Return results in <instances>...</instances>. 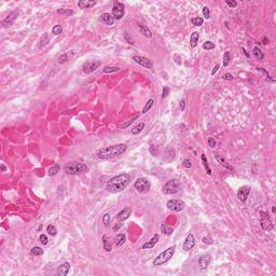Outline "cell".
Returning <instances> with one entry per match:
<instances>
[{
  "label": "cell",
  "instance_id": "1",
  "mask_svg": "<svg viewBox=\"0 0 276 276\" xmlns=\"http://www.w3.org/2000/svg\"><path fill=\"white\" fill-rule=\"evenodd\" d=\"M132 180V176L126 173L117 175L114 177L110 178L106 183V190L110 193H119L126 189Z\"/></svg>",
  "mask_w": 276,
  "mask_h": 276
},
{
  "label": "cell",
  "instance_id": "2",
  "mask_svg": "<svg viewBox=\"0 0 276 276\" xmlns=\"http://www.w3.org/2000/svg\"><path fill=\"white\" fill-rule=\"evenodd\" d=\"M126 145L124 144H118L113 145V146L105 147V148H100L96 151V155L97 158L100 160H111L114 159L119 155H122L125 151H126Z\"/></svg>",
  "mask_w": 276,
  "mask_h": 276
},
{
  "label": "cell",
  "instance_id": "3",
  "mask_svg": "<svg viewBox=\"0 0 276 276\" xmlns=\"http://www.w3.org/2000/svg\"><path fill=\"white\" fill-rule=\"evenodd\" d=\"M89 172V166L81 162H70L64 166V173L67 175H81Z\"/></svg>",
  "mask_w": 276,
  "mask_h": 276
},
{
  "label": "cell",
  "instance_id": "4",
  "mask_svg": "<svg viewBox=\"0 0 276 276\" xmlns=\"http://www.w3.org/2000/svg\"><path fill=\"white\" fill-rule=\"evenodd\" d=\"M175 249H176V247H175V246H172V247L167 248L166 250L162 251V252H161L160 255H158V257L153 260V265H154V266H160V265H163V264H165V263H167V262L173 258V256H174Z\"/></svg>",
  "mask_w": 276,
  "mask_h": 276
},
{
  "label": "cell",
  "instance_id": "5",
  "mask_svg": "<svg viewBox=\"0 0 276 276\" xmlns=\"http://www.w3.org/2000/svg\"><path fill=\"white\" fill-rule=\"evenodd\" d=\"M179 189H180V184H179L178 180L170 179V180L166 181V182L164 183L163 188H162V192L166 195H173L178 193Z\"/></svg>",
  "mask_w": 276,
  "mask_h": 276
},
{
  "label": "cell",
  "instance_id": "6",
  "mask_svg": "<svg viewBox=\"0 0 276 276\" xmlns=\"http://www.w3.org/2000/svg\"><path fill=\"white\" fill-rule=\"evenodd\" d=\"M124 14H125V6L123 3L116 0L113 2V7H112V13L111 15L113 16L114 21H120L121 18H123Z\"/></svg>",
  "mask_w": 276,
  "mask_h": 276
},
{
  "label": "cell",
  "instance_id": "7",
  "mask_svg": "<svg viewBox=\"0 0 276 276\" xmlns=\"http://www.w3.org/2000/svg\"><path fill=\"white\" fill-rule=\"evenodd\" d=\"M134 187H135V189L139 193H146L151 188V183H150V181L147 178L140 177L138 178V179H136L135 183H134Z\"/></svg>",
  "mask_w": 276,
  "mask_h": 276
},
{
  "label": "cell",
  "instance_id": "8",
  "mask_svg": "<svg viewBox=\"0 0 276 276\" xmlns=\"http://www.w3.org/2000/svg\"><path fill=\"white\" fill-rule=\"evenodd\" d=\"M260 224H261V228L264 230V231H271L273 230L274 225L272 220H271L270 216H269L268 213L265 211H260Z\"/></svg>",
  "mask_w": 276,
  "mask_h": 276
},
{
  "label": "cell",
  "instance_id": "9",
  "mask_svg": "<svg viewBox=\"0 0 276 276\" xmlns=\"http://www.w3.org/2000/svg\"><path fill=\"white\" fill-rule=\"evenodd\" d=\"M166 207L172 211H181L184 209L186 204L181 200H169L166 203Z\"/></svg>",
  "mask_w": 276,
  "mask_h": 276
},
{
  "label": "cell",
  "instance_id": "10",
  "mask_svg": "<svg viewBox=\"0 0 276 276\" xmlns=\"http://www.w3.org/2000/svg\"><path fill=\"white\" fill-rule=\"evenodd\" d=\"M132 59L135 63H137L138 65L142 66V67L147 68V69H153V63L148 59L145 56H140V55H134L132 57Z\"/></svg>",
  "mask_w": 276,
  "mask_h": 276
},
{
  "label": "cell",
  "instance_id": "11",
  "mask_svg": "<svg viewBox=\"0 0 276 276\" xmlns=\"http://www.w3.org/2000/svg\"><path fill=\"white\" fill-rule=\"evenodd\" d=\"M102 65V62L100 61H94V62H86L83 64V72L86 73V75H90V73L94 72L96 69H98L99 66Z\"/></svg>",
  "mask_w": 276,
  "mask_h": 276
},
{
  "label": "cell",
  "instance_id": "12",
  "mask_svg": "<svg viewBox=\"0 0 276 276\" xmlns=\"http://www.w3.org/2000/svg\"><path fill=\"white\" fill-rule=\"evenodd\" d=\"M250 187L249 186H243L241 187L238 191H237V199L242 202V203H245L247 201L248 196H249V193H250Z\"/></svg>",
  "mask_w": 276,
  "mask_h": 276
},
{
  "label": "cell",
  "instance_id": "13",
  "mask_svg": "<svg viewBox=\"0 0 276 276\" xmlns=\"http://www.w3.org/2000/svg\"><path fill=\"white\" fill-rule=\"evenodd\" d=\"M195 246V237L193 234H188L187 237L183 241V250L184 251H190L192 248Z\"/></svg>",
  "mask_w": 276,
  "mask_h": 276
},
{
  "label": "cell",
  "instance_id": "14",
  "mask_svg": "<svg viewBox=\"0 0 276 276\" xmlns=\"http://www.w3.org/2000/svg\"><path fill=\"white\" fill-rule=\"evenodd\" d=\"M17 15H18V12L17 11L10 12V13L6 16V18L2 21V25L4 26V27H10V26L13 24V22L15 21V18L17 17Z\"/></svg>",
  "mask_w": 276,
  "mask_h": 276
},
{
  "label": "cell",
  "instance_id": "15",
  "mask_svg": "<svg viewBox=\"0 0 276 276\" xmlns=\"http://www.w3.org/2000/svg\"><path fill=\"white\" fill-rule=\"evenodd\" d=\"M211 261V256L210 255H203L199 259V266H200L201 270H206L207 266L209 265Z\"/></svg>",
  "mask_w": 276,
  "mask_h": 276
},
{
  "label": "cell",
  "instance_id": "16",
  "mask_svg": "<svg viewBox=\"0 0 276 276\" xmlns=\"http://www.w3.org/2000/svg\"><path fill=\"white\" fill-rule=\"evenodd\" d=\"M131 214H132V209H131L130 207H124V208L117 215V219H118L119 221H125V220H127L130 218Z\"/></svg>",
  "mask_w": 276,
  "mask_h": 276
},
{
  "label": "cell",
  "instance_id": "17",
  "mask_svg": "<svg viewBox=\"0 0 276 276\" xmlns=\"http://www.w3.org/2000/svg\"><path fill=\"white\" fill-rule=\"evenodd\" d=\"M99 21L103 23V24H106L108 26H112L113 23H114V18L110 13H103L99 17Z\"/></svg>",
  "mask_w": 276,
  "mask_h": 276
},
{
  "label": "cell",
  "instance_id": "18",
  "mask_svg": "<svg viewBox=\"0 0 276 276\" xmlns=\"http://www.w3.org/2000/svg\"><path fill=\"white\" fill-rule=\"evenodd\" d=\"M159 240H160V235H159V234H154L152 236V238H151L149 242L145 243L144 245L141 246V248H142V249H151V248H153L156 245V243L159 242Z\"/></svg>",
  "mask_w": 276,
  "mask_h": 276
},
{
  "label": "cell",
  "instance_id": "19",
  "mask_svg": "<svg viewBox=\"0 0 276 276\" xmlns=\"http://www.w3.org/2000/svg\"><path fill=\"white\" fill-rule=\"evenodd\" d=\"M69 270H70V264L69 262H64L62 264L59 265L58 269H57V275L59 276H66L69 273Z\"/></svg>",
  "mask_w": 276,
  "mask_h": 276
},
{
  "label": "cell",
  "instance_id": "20",
  "mask_svg": "<svg viewBox=\"0 0 276 276\" xmlns=\"http://www.w3.org/2000/svg\"><path fill=\"white\" fill-rule=\"evenodd\" d=\"M215 159H216L218 163H219L221 166L224 167V168L229 169V170H234L233 166H232L231 164H229V162H227V161H225L224 159H223L220 154H216V153H215Z\"/></svg>",
  "mask_w": 276,
  "mask_h": 276
},
{
  "label": "cell",
  "instance_id": "21",
  "mask_svg": "<svg viewBox=\"0 0 276 276\" xmlns=\"http://www.w3.org/2000/svg\"><path fill=\"white\" fill-rule=\"evenodd\" d=\"M113 242L116 243L117 247H121L124 243L126 242V235L123 233L117 234L116 236H114V238H113Z\"/></svg>",
  "mask_w": 276,
  "mask_h": 276
},
{
  "label": "cell",
  "instance_id": "22",
  "mask_svg": "<svg viewBox=\"0 0 276 276\" xmlns=\"http://www.w3.org/2000/svg\"><path fill=\"white\" fill-rule=\"evenodd\" d=\"M95 4L96 2L93 1V0H81V1L78 2V7L80 9H90L95 6Z\"/></svg>",
  "mask_w": 276,
  "mask_h": 276
},
{
  "label": "cell",
  "instance_id": "23",
  "mask_svg": "<svg viewBox=\"0 0 276 276\" xmlns=\"http://www.w3.org/2000/svg\"><path fill=\"white\" fill-rule=\"evenodd\" d=\"M138 28H139V30H140L141 35H144L145 37H147V38H152V32H151V30H150L147 26H145L144 24H138Z\"/></svg>",
  "mask_w": 276,
  "mask_h": 276
},
{
  "label": "cell",
  "instance_id": "24",
  "mask_svg": "<svg viewBox=\"0 0 276 276\" xmlns=\"http://www.w3.org/2000/svg\"><path fill=\"white\" fill-rule=\"evenodd\" d=\"M50 43V36L48 34H44L41 38H40L39 42H38V48L39 49H43L44 46Z\"/></svg>",
  "mask_w": 276,
  "mask_h": 276
},
{
  "label": "cell",
  "instance_id": "25",
  "mask_svg": "<svg viewBox=\"0 0 276 276\" xmlns=\"http://www.w3.org/2000/svg\"><path fill=\"white\" fill-rule=\"evenodd\" d=\"M199 39H200L199 32H197V31H193L191 34V36H190V45H191L192 48H195V46H196L197 43H199Z\"/></svg>",
  "mask_w": 276,
  "mask_h": 276
},
{
  "label": "cell",
  "instance_id": "26",
  "mask_svg": "<svg viewBox=\"0 0 276 276\" xmlns=\"http://www.w3.org/2000/svg\"><path fill=\"white\" fill-rule=\"evenodd\" d=\"M252 55H254V57L257 61H262V59L264 58V54H263V52H262L258 46H255L254 48V50H252Z\"/></svg>",
  "mask_w": 276,
  "mask_h": 276
},
{
  "label": "cell",
  "instance_id": "27",
  "mask_svg": "<svg viewBox=\"0 0 276 276\" xmlns=\"http://www.w3.org/2000/svg\"><path fill=\"white\" fill-rule=\"evenodd\" d=\"M103 245H104V250H106L107 252H110V251L112 250V245H111V243L109 242V240H108V237L106 235L103 236Z\"/></svg>",
  "mask_w": 276,
  "mask_h": 276
},
{
  "label": "cell",
  "instance_id": "28",
  "mask_svg": "<svg viewBox=\"0 0 276 276\" xmlns=\"http://www.w3.org/2000/svg\"><path fill=\"white\" fill-rule=\"evenodd\" d=\"M161 232L163 234H165V235H172L173 232H174V228L163 223V224L161 225Z\"/></svg>",
  "mask_w": 276,
  "mask_h": 276
},
{
  "label": "cell",
  "instance_id": "29",
  "mask_svg": "<svg viewBox=\"0 0 276 276\" xmlns=\"http://www.w3.org/2000/svg\"><path fill=\"white\" fill-rule=\"evenodd\" d=\"M257 71H258V72L263 73V75H264V77H265V80H266V81H269L270 83H275V80L271 78V76L269 75V72H268L266 70H265L264 68L258 67V68H257Z\"/></svg>",
  "mask_w": 276,
  "mask_h": 276
},
{
  "label": "cell",
  "instance_id": "30",
  "mask_svg": "<svg viewBox=\"0 0 276 276\" xmlns=\"http://www.w3.org/2000/svg\"><path fill=\"white\" fill-rule=\"evenodd\" d=\"M201 160H202V163H203V165H204V167H205L207 174L210 176V175H211V169H210V167H209V165H208V162H207V158H206L205 153H202V155H201Z\"/></svg>",
  "mask_w": 276,
  "mask_h": 276
},
{
  "label": "cell",
  "instance_id": "31",
  "mask_svg": "<svg viewBox=\"0 0 276 276\" xmlns=\"http://www.w3.org/2000/svg\"><path fill=\"white\" fill-rule=\"evenodd\" d=\"M59 170H61V164H54L53 166L49 169V176H55V175L58 174Z\"/></svg>",
  "mask_w": 276,
  "mask_h": 276
},
{
  "label": "cell",
  "instance_id": "32",
  "mask_svg": "<svg viewBox=\"0 0 276 276\" xmlns=\"http://www.w3.org/2000/svg\"><path fill=\"white\" fill-rule=\"evenodd\" d=\"M57 13L59 15H64V16H71V15L75 14V11L70 10V9H58Z\"/></svg>",
  "mask_w": 276,
  "mask_h": 276
},
{
  "label": "cell",
  "instance_id": "33",
  "mask_svg": "<svg viewBox=\"0 0 276 276\" xmlns=\"http://www.w3.org/2000/svg\"><path fill=\"white\" fill-rule=\"evenodd\" d=\"M138 118H139V114H138V116L133 117L132 119H130V120H127L126 122H124V123H122L121 125H120V127H121L122 130H124V128H127V127L130 126V125H132V124L134 123V122H135Z\"/></svg>",
  "mask_w": 276,
  "mask_h": 276
},
{
  "label": "cell",
  "instance_id": "34",
  "mask_svg": "<svg viewBox=\"0 0 276 276\" xmlns=\"http://www.w3.org/2000/svg\"><path fill=\"white\" fill-rule=\"evenodd\" d=\"M30 254L35 257H40L43 255V249L41 247H39V246H35L34 248H31Z\"/></svg>",
  "mask_w": 276,
  "mask_h": 276
},
{
  "label": "cell",
  "instance_id": "35",
  "mask_svg": "<svg viewBox=\"0 0 276 276\" xmlns=\"http://www.w3.org/2000/svg\"><path fill=\"white\" fill-rule=\"evenodd\" d=\"M144 128H145V123H139L138 125L133 127V130L131 131V133H132L133 135H137V134H139Z\"/></svg>",
  "mask_w": 276,
  "mask_h": 276
},
{
  "label": "cell",
  "instance_id": "36",
  "mask_svg": "<svg viewBox=\"0 0 276 276\" xmlns=\"http://www.w3.org/2000/svg\"><path fill=\"white\" fill-rule=\"evenodd\" d=\"M121 70V68L120 67H111V66H106V67H104V69H103V71H104L105 73H111V72H118V71Z\"/></svg>",
  "mask_w": 276,
  "mask_h": 276
},
{
  "label": "cell",
  "instance_id": "37",
  "mask_svg": "<svg viewBox=\"0 0 276 276\" xmlns=\"http://www.w3.org/2000/svg\"><path fill=\"white\" fill-rule=\"evenodd\" d=\"M153 105H154V100H153L152 98L149 99V100L147 102V104L145 105L144 109H142V113H147V112H148V111H149V110L153 107Z\"/></svg>",
  "mask_w": 276,
  "mask_h": 276
},
{
  "label": "cell",
  "instance_id": "38",
  "mask_svg": "<svg viewBox=\"0 0 276 276\" xmlns=\"http://www.w3.org/2000/svg\"><path fill=\"white\" fill-rule=\"evenodd\" d=\"M215 48H216V44H215L214 42H211V41H205V42L203 43V49L206 50V51L214 50Z\"/></svg>",
  "mask_w": 276,
  "mask_h": 276
},
{
  "label": "cell",
  "instance_id": "39",
  "mask_svg": "<svg viewBox=\"0 0 276 276\" xmlns=\"http://www.w3.org/2000/svg\"><path fill=\"white\" fill-rule=\"evenodd\" d=\"M191 23L193 24L194 26H196V27H200V26H202L204 24V20L202 18V17H194V18H192L191 20Z\"/></svg>",
  "mask_w": 276,
  "mask_h": 276
},
{
  "label": "cell",
  "instance_id": "40",
  "mask_svg": "<svg viewBox=\"0 0 276 276\" xmlns=\"http://www.w3.org/2000/svg\"><path fill=\"white\" fill-rule=\"evenodd\" d=\"M46 232H48V234L49 235H51V236H55V235L57 234L56 228L52 224H49L48 227H46Z\"/></svg>",
  "mask_w": 276,
  "mask_h": 276
},
{
  "label": "cell",
  "instance_id": "41",
  "mask_svg": "<svg viewBox=\"0 0 276 276\" xmlns=\"http://www.w3.org/2000/svg\"><path fill=\"white\" fill-rule=\"evenodd\" d=\"M63 32V26L62 25H55L52 28V34L55 35V36H58Z\"/></svg>",
  "mask_w": 276,
  "mask_h": 276
},
{
  "label": "cell",
  "instance_id": "42",
  "mask_svg": "<svg viewBox=\"0 0 276 276\" xmlns=\"http://www.w3.org/2000/svg\"><path fill=\"white\" fill-rule=\"evenodd\" d=\"M67 61H69V55H68L67 53H64L58 57V61H57V62H58V64H65Z\"/></svg>",
  "mask_w": 276,
  "mask_h": 276
},
{
  "label": "cell",
  "instance_id": "43",
  "mask_svg": "<svg viewBox=\"0 0 276 276\" xmlns=\"http://www.w3.org/2000/svg\"><path fill=\"white\" fill-rule=\"evenodd\" d=\"M230 58H231V55H230V52H225L224 55H223V66L227 67L230 63Z\"/></svg>",
  "mask_w": 276,
  "mask_h": 276
},
{
  "label": "cell",
  "instance_id": "44",
  "mask_svg": "<svg viewBox=\"0 0 276 276\" xmlns=\"http://www.w3.org/2000/svg\"><path fill=\"white\" fill-rule=\"evenodd\" d=\"M123 36H124V39L126 40V42H127V43H130L131 45H134V44H135V42H134V40L132 39V37H131L130 35H128V32H127V31H124Z\"/></svg>",
  "mask_w": 276,
  "mask_h": 276
},
{
  "label": "cell",
  "instance_id": "45",
  "mask_svg": "<svg viewBox=\"0 0 276 276\" xmlns=\"http://www.w3.org/2000/svg\"><path fill=\"white\" fill-rule=\"evenodd\" d=\"M39 241H40V243L42 244V245H46L49 243V240H48V236L45 235V234H40V236H39Z\"/></svg>",
  "mask_w": 276,
  "mask_h": 276
},
{
  "label": "cell",
  "instance_id": "46",
  "mask_svg": "<svg viewBox=\"0 0 276 276\" xmlns=\"http://www.w3.org/2000/svg\"><path fill=\"white\" fill-rule=\"evenodd\" d=\"M103 222H104L105 227L107 228L108 225H109V222H110V215L109 214H105L104 217H103Z\"/></svg>",
  "mask_w": 276,
  "mask_h": 276
},
{
  "label": "cell",
  "instance_id": "47",
  "mask_svg": "<svg viewBox=\"0 0 276 276\" xmlns=\"http://www.w3.org/2000/svg\"><path fill=\"white\" fill-rule=\"evenodd\" d=\"M203 15H204V17H205V18H207V20H208L209 17H210V11H209L208 7L205 6L203 8Z\"/></svg>",
  "mask_w": 276,
  "mask_h": 276
},
{
  "label": "cell",
  "instance_id": "48",
  "mask_svg": "<svg viewBox=\"0 0 276 276\" xmlns=\"http://www.w3.org/2000/svg\"><path fill=\"white\" fill-rule=\"evenodd\" d=\"M182 166L184 167V168H191V167H192V163H191V161H190L189 159H186V160H183V162H182Z\"/></svg>",
  "mask_w": 276,
  "mask_h": 276
},
{
  "label": "cell",
  "instance_id": "49",
  "mask_svg": "<svg viewBox=\"0 0 276 276\" xmlns=\"http://www.w3.org/2000/svg\"><path fill=\"white\" fill-rule=\"evenodd\" d=\"M225 3H227V6L230 7L231 9H235L237 7V2L236 1H230V0H225Z\"/></svg>",
  "mask_w": 276,
  "mask_h": 276
},
{
  "label": "cell",
  "instance_id": "50",
  "mask_svg": "<svg viewBox=\"0 0 276 276\" xmlns=\"http://www.w3.org/2000/svg\"><path fill=\"white\" fill-rule=\"evenodd\" d=\"M222 78L224 80H228V81H232V80L234 79V76L232 75V73L228 72V73H224V75L222 76Z\"/></svg>",
  "mask_w": 276,
  "mask_h": 276
},
{
  "label": "cell",
  "instance_id": "51",
  "mask_svg": "<svg viewBox=\"0 0 276 276\" xmlns=\"http://www.w3.org/2000/svg\"><path fill=\"white\" fill-rule=\"evenodd\" d=\"M169 94V87L168 86H164L163 87V93H162V98H165L167 97Z\"/></svg>",
  "mask_w": 276,
  "mask_h": 276
},
{
  "label": "cell",
  "instance_id": "52",
  "mask_svg": "<svg viewBox=\"0 0 276 276\" xmlns=\"http://www.w3.org/2000/svg\"><path fill=\"white\" fill-rule=\"evenodd\" d=\"M207 142H208V146L210 147V148H215V147H216V140H215L213 137H209Z\"/></svg>",
  "mask_w": 276,
  "mask_h": 276
},
{
  "label": "cell",
  "instance_id": "53",
  "mask_svg": "<svg viewBox=\"0 0 276 276\" xmlns=\"http://www.w3.org/2000/svg\"><path fill=\"white\" fill-rule=\"evenodd\" d=\"M174 61L175 63L177 64V65H181V63H182V61H181V57L178 55V54H175L174 55Z\"/></svg>",
  "mask_w": 276,
  "mask_h": 276
},
{
  "label": "cell",
  "instance_id": "54",
  "mask_svg": "<svg viewBox=\"0 0 276 276\" xmlns=\"http://www.w3.org/2000/svg\"><path fill=\"white\" fill-rule=\"evenodd\" d=\"M202 241H203V243L204 244H208V245H211L213 244V240H211L210 237H203L202 238Z\"/></svg>",
  "mask_w": 276,
  "mask_h": 276
},
{
  "label": "cell",
  "instance_id": "55",
  "mask_svg": "<svg viewBox=\"0 0 276 276\" xmlns=\"http://www.w3.org/2000/svg\"><path fill=\"white\" fill-rule=\"evenodd\" d=\"M122 225H123V224H122V221H121V222H117V223H116V225L113 227V231H114V232H117V231H118V230H119V229H120V228H122Z\"/></svg>",
  "mask_w": 276,
  "mask_h": 276
},
{
  "label": "cell",
  "instance_id": "56",
  "mask_svg": "<svg viewBox=\"0 0 276 276\" xmlns=\"http://www.w3.org/2000/svg\"><path fill=\"white\" fill-rule=\"evenodd\" d=\"M219 68H220V65H219V64H217V65L213 68V71H211V76H215V73L219 70Z\"/></svg>",
  "mask_w": 276,
  "mask_h": 276
},
{
  "label": "cell",
  "instance_id": "57",
  "mask_svg": "<svg viewBox=\"0 0 276 276\" xmlns=\"http://www.w3.org/2000/svg\"><path fill=\"white\" fill-rule=\"evenodd\" d=\"M179 107H180L181 111H183V110H184V108H186V99H182V100H180V105H179Z\"/></svg>",
  "mask_w": 276,
  "mask_h": 276
},
{
  "label": "cell",
  "instance_id": "58",
  "mask_svg": "<svg viewBox=\"0 0 276 276\" xmlns=\"http://www.w3.org/2000/svg\"><path fill=\"white\" fill-rule=\"evenodd\" d=\"M242 51L244 52V54H245V55H246V57H248V58L250 57V54H249L247 51H246V49H245V48H242Z\"/></svg>",
  "mask_w": 276,
  "mask_h": 276
},
{
  "label": "cell",
  "instance_id": "59",
  "mask_svg": "<svg viewBox=\"0 0 276 276\" xmlns=\"http://www.w3.org/2000/svg\"><path fill=\"white\" fill-rule=\"evenodd\" d=\"M262 43H263V44H268V43H269V39L266 38V37H265L264 39L262 40Z\"/></svg>",
  "mask_w": 276,
  "mask_h": 276
},
{
  "label": "cell",
  "instance_id": "60",
  "mask_svg": "<svg viewBox=\"0 0 276 276\" xmlns=\"http://www.w3.org/2000/svg\"><path fill=\"white\" fill-rule=\"evenodd\" d=\"M272 213H273V214H275V213H276V207H275V206H272Z\"/></svg>",
  "mask_w": 276,
  "mask_h": 276
},
{
  "label": "cell",
  "instance_id": "61",
  "mask_svg": "<svg viewBox=\"0 0 276 276\" xmlns=\"http://www.w3.org/2000/svg\"><path fill=\"white\" fill-rule=\"evenodd\" d=\"M1 170H2V172H4V170H6V167L3 166V165H1Z\"/></svg>",
  "mask_w": 276,
  "mask_h": 276
}]
</instances>
